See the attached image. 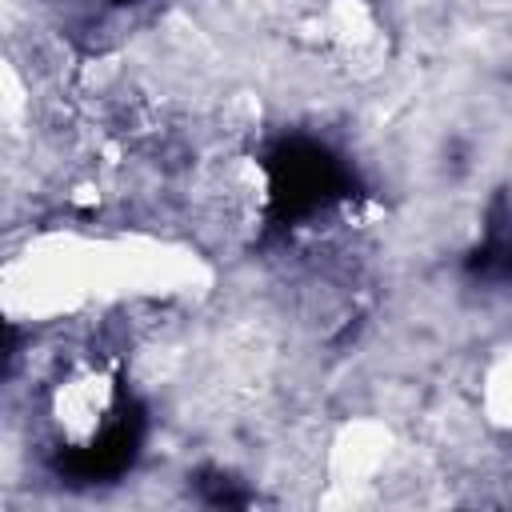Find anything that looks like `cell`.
I'll return each instance as SVG.
<instances>
[{
    "label": "cell",
    "mask_w": 512,
    "mask_h": 512,
    "mask_svg": "<svg viewBox=\"0 0 512 512\" xmlns=\"http://www.w3.org/2000/svg\"><path fill=\"white\" fill-rule=\"evenodd\" d=\"M268 172V212L276 224H300L316 212H328L348 196V164L316 140H284L264 160Z\"/></svg>",
    "instance_id": "6da1fadb"
}]
</instances>
